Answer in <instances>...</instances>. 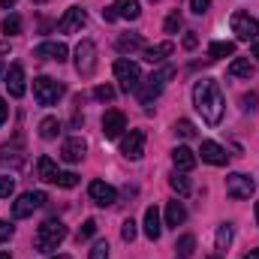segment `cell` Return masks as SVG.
I'll return each mask as SVG.
<instances>
[{
    "mask_svg": "<svg viewBox=\"0 0 259 259\" xmlns=\"http://www.w3.org/2000/svg\"><path fill=\"white\" fill-rule=\"evenodd\" d=\"M193 106L196 112L202 115V121L208 127H217L223 121V112H226V100H223V91L214 78H202L196 81L193 88Z\"/></svg>",
    "mask_w": 259,
    "mask_h": 259,
    "instance_id": "obj_1",
    "label": "cell"
},
{
    "mask_svg": "<svg viewBox=\"0 0 259 259\" xmlns=\"http://www.w3.org/2000/svg\"><path fill=\"white\" fill-rule=\"evenodd\" d=\"M175 75V66H160L157 72H151L148 78H142V84H139V103L145 106V112H151V103L163 94V88L169 84V78Z\"/></svg>",
    "mask_w": 259,
    "mask_h": 259,
    "instance_id": "obj_2",
    "label": "cell"
},
{
    "mask_svg": "<svg viewBox=\"0 0 259 259\" xmlns=\"http://www.w3.org/2000/svg\"><path fill=\"white\" fill-rule=\"evenodd\" d=\"M64 241H66V226H64V220H58V217H49V220L36 229V238H33V244H36L39 253H52V250H58Z\"/></svg>",
    "mask_w": 259,
    "mask_h": 259,
    "instance_id": "obj_3",
    "label": "cell"
},
{
    "mask_svg": "<svg viewBox=\"0 0 259 259\" xmlns=\"http://www.w3.org/2000/svg\"><path fill=\"white\" fill-rule=\"evenodd\" d=\"M64 94H66L64 81H55V78H49V75L33 78V97H36L39 106H55Z\"/></svg>",
    "mask_w": 259,
    "mask_h": 259,
    "instance_id": "obj_4",
    "label": "cell"
},
{
    "mask_svg": "<svg viewBox=\"0 0 259 259\" xmlns=\"http://www.w3.org/2000/svg\"><path fill=\"white\" fill-rule=\"evenodd\" d=\"M75 72L81 78H91L97 72V46L91 39H81L75 46Z\"/></svg>",
    "mask_w": 259,
    "mask_h": 259,
    "instance_id": "obj_5",
    "label": "cell"
},
{
    "mask_svg": "<svg viewBox=\"0 0 259 259\" xmlns=\"http://www.w3.org/2000/svg\"><path fill=\"white\" fill-rule=\"evenodd\" d=\"M49 202V196L42 193V190H27V193L18 196V202H12V217L15 220H24V217H30L36 208H42Z\"/></svg>",
    "mask_w": 259,
    "mask_h": 259,
    "instance_id": "obj_6",
    "label": "cell"
},
{
    "mask_svg": "<svg viewBox=\"0 0 259 259\" xmlns=\"http://www.w3.org/2000/svg\"><path fill=\"white\" fill-rule=\"evenodd\" d=\"M229 24H232V33H235L241 42H250V39L259 36V21L253 15H247V12H232Z\"/></svg>",
    "mask_w": 259,
    "mask_h": 259,
    "instance_id": "obj_7",
    "label": "cell"
},
{
    "mask_svg": "<svg viewBox=\"0 0 259 259\" xmlns=\"http://www.w3.org/2000/svg\"><path fill=\"white\" fill-rule=\"evenodd\" d=\"M115 78L121 81V88H124L127 94L130 91H139V84H142V69H139V64L121 58V61L115 64Z\"/></svg>",
    "mask_w": 259,
    "mask_h": 259,
    "instance_id": "obj_8",
    "label": "cell"
},
{
    "mask_svg": "<svg viewBox=\"0 0 259 259\" xmlns=\"http://www.w3.org/2000/svg\"><path fill=\"white\" fill-rule=\"evenodd\" d=\"M145 142H148V136H145V130H130L127 136L121 139V154L127 157V160H142L145 157Z\"/></svg>",
    "mask_w": 259,
    "mask_h": 259,
    "instance_id": "obj_9",
    "label": "cell"
},
{
    "mask_svg": "<svg viewBox=\"0 0 259 259\" xmlns=\"http://www.w3.org/2000/svg\"><path fill=\"white\" fill-rule=\"evenodd\" d=\"M253 178H247V175H241V172H232L229 178H226V196H232V199H250L253 196Z\"/></svg>",
    "mask_w": 259,
    "mask_h": 259,
    "instance_id": "obj_10",
    "label": "cell"
},
{
    "mask_svg": "<svg viewBox=\"0 0 259 259\" xmlns=\"http://www.w3.org/2000/svg\"><path fill=\"white\" fill-rule=\"evenodd\" d=\"M84 21H88V12L81 6H69L64 15H61V21H58V30L61 33H75V30L84 27Z\"/></svg>",
    "mask_w": 259,
    "mask_h": 259,
    "instance_id": "obj_11",
    "label": "cell"
},
{
    "mask_svg": "<svg viewBox=\"0 0 259 259\" xmlns=\"http://www.w3.org/2000/svg\"><path fill=\"white\" fill-rule=\"evenodd\" d=\"M88 193H91V199H94L100 208H112V205L118 202V190H115L112 184H106V181H91Z\"/></svg>",
    "mask_w": 259,
    "mask_h": 259,
    "instance_id": "obj_12",
    "label": "cell"
},
{
    "mask_svg": "<svg viewBox=\"0 0 259 259\" xmlns=\"http://www.w3.org/2000/svg\"><path fill=\"white\" fill-rule=\"evenodd\" d=\"M6 91H9V97H24V91H27V84H24V66L21 64H12L9 69H6Z\"/></svg>",
    "mask_w": 259,
    "mask_h": 259,
    "instance_id": "obj_13",
    "label": "cell"
},
{
    "mask_svg": "<svg viewBox=\"0 0 259 259\" xmlns=\"http://www.w3.org/2000/svg\"><path fill=\"white\" fill-rule=\"evenodd\" d=\"M66 55H69V49H66L64 42H39L33 49V58H39V61H58V64H64Z\"/></svg>",
    "mask_w": 259,
    "mask_h": 259,
    "instance_id": "obj_14",
    "label": "cell"
},
{
    "mask_svg": "<svg viewBox=\"0 0 259 259\" xmlns=\"http://www.w3.org/2000/svg\"><path fill=\"white\" fill-rule=\"evenodd\" d=\"M124 130H127V118H124V112L112 109V112L103 115V136H106V139H118Z\"/></svg>",
    "mask_w": 259,
    "mask_h": 259,
    "instance_id": "obj_15",
    "label": "cell"
},
{
    "mask_svg": "<svg viewBox=\"0 0 259 259\" xmlns=\"http://www.w3.org/2000/svg\"><path fill=\"white\" fill-rule=\"evenodd\" d=\"M84 151H88V142L81 136H69L64 142V148H61V157H64L66 163H81L84 160Z\"/></svg>",
    "mask_w": 259,
    "mask_h": 259,
    "instance_id": "obj_16",
    "label": "cell"
},
{
    "mask_svg": "<svg viewBox=\"0 0 259 259\" xmlns=\"http://www.w3.org/2000/svg\"><path fill=\"white\" fill-rule=\"evenodd\" d=\"M199 154H202V160H205V163H211V166H226V163H229L226 148H223V145H217V142H202Z\"/></svg>",
    "mask_w": 259,
    "mask_h": 259,
    "instance_id": "obj_17",
    "label": "cell"
},
{
    "mask_svg": "<svg viewBox=\"0 0 259 259\" xmlns=\"http://www.w3.org/2000/svg\"><path fill=\"white\" fill-rule=\"evenodd\" d=\"M172 163H175V172H190L196 166V154L187 145H178V148L172 151Z\"/></svg>",
    "mask_w": 259,
    "mask_h": 259,
    "instance_id": "obj_18",
    "label": "cell"
},
{
    "mask_svg": "<svg viewBox=\"0 0 259 259\" xmlns=\"http://www.w3.org/2000/svg\"><path fill=\"white\" fill-rule=\"evenodd\" d=\"M142 229H145V238H151V241L160 238L163 226H160V211H157V205H151V208L145 211V223H142Z\"/></svg>",
    "mask_w": 259,
    "mask_h": 259,
    "instance_id": "obj_19",
    "label": "cell"
},
{
    "mask_svg": "<svg viewBox=\"0 0 259 259\" xmlns=\"http://www.w3.org/2000/svg\"><path fill=\"white\" fill-rule=\"evenodd\" d=\"M172 52H175V42H169V39H166V42H157V46L145 49L142 55H145V61H148V64H163Z\"/></svg>",
    "mask_w": 259,
    "mask_h": 259,
    "instance_id": "obj_20",
    "label": "cell"
},
{
    "mask_svg": "<svg viewBox=\"0 0 259 259\" xmlns=\"http://www.w3.org/2000/svg\"><path fill=\"white\" fill-rule=\"evenodd\" d=\"M36 172H39V181H46V184H58V178H61V169L55 166L52 157H39L36 160Z\"/></svg>",
    "mask_w": 259,
    "mask_h": 259,
    "instance_id": "obj_21",
    "label": "cell"
},
{
    "mask_svg": "<svg viewBox=\"0 0 259 259\" xmlns=\"http://www.w3.org/2000/svg\"><path fill=\"white\" fill-rule=\"evenodd\" d=\"M21 163H24V154H21V145H18V142L0 148V166H12V169H18Z\"/></svg>",
    "mask_w": 259,
    "mask_h": 259,
    "instance_id": "obj_22",
    "label": "cell"
},
{
    "mask_svg": "<svg viewBox=\"0 0 259 259\" xmlns=\"http://www.w3.org/2000/svg\"><path fill=\"white\" fill-rule=\"evenodd\" d=\"M118 52H121V55L145 52V39H142L139 33H124V36H118Z\"/></svg>",
    "mask_w": 259,
    "mask_h": 259,
    "instance_id": "obj_23",
    "label": "cell"
},
{
    "mask_svg": "<svg viewBox=\"0 0 259 259\" xmlns=\"http://www.w3.org/2000/svg\"><path fill=\"white\" fill-rule=\"evenodd\" d=\"M115 15L118 18H127V21H136L139 18V12H142V6H139V0H115Z\"/></svg>",
    "mask_w": 259,
    "mask_h": 259,
    "instance_id": "obj_24",
    "label": "cell"
},
{
    "mask_svg": "<svg viewBox=\"0 0 259 259\" xmlns=\"http://www.w3.org/2000/svg\"><path fill=\"white\" fill-rule=\"evenodd\" d=\"M184 220H187V211H184V205H181V202H169V205H166V226L178 229Z\"/></svg>",
    "mask_w": 259,
    "mask_h": 259,
    "instance_id": "obj_25",
    "label": "cell"
},
{
    "mask_svg": "<svg viewBox=\"0 0 259 259\" xmlns=\"http://www.w3.org/2000/svg\"><path fill=\"white\" fill-rule=\"evenodd\" d=\"M229 75H232V78H253V64H250L247 58H235V61L229 64Z\"/></svg>",
    "mask_w": 259,
    "mask_h": 259,
    "instance_id": "obj_26",
    "label": "cell"
},
{
    "mask_svg": "<svg viewBox=\"0 0 259 259\" xmlns=\"http://www.w3.org/2000/svg\"><path fill=\"white\" fill-rule=\"evenodd\" d=\"M39 136H42L46 142L58 139V136H61V121H58V118H42V121H39Z\"/></svg>",
    "mask_w": 259,
    "mask_h": 259,
    "instance_id": "obj_27",
    "label": "cell"
},
{
    "mask_svg": "<svg viewBox=\"0 0 259 259\" xmlns=\"http://www.w3.org/2000/svg\"><path fill=\"white\" fill-rule=\"evenodd\" d=\"M229 244H232V226H229V223H220V226H217V238H214V247L223 253V250H229Z\"/></svg>",
    "mask_w": 259,
    "mask_h": 259,
    "instance_id": "obj_28",
    "label": "cell"
},
{
    "mask_svg": "<svg viewBox=\"0 0 259 259\" xmlns=\"http://www.w3.org/2000/svg\"><path fill=\"white\" fill-rule=\"evenodd\" d=\"M229 55H235V42H211V49H208V61L229 58Z\"/></svg>",
    "mask_w": 259,
    "mask_h": 259,
    "instance_id": "obj_29",
    "label": "cell"
},
{
    "mask_svg": "<svg viewBox=\"0 0 259 259\" xmlns=\"http://www.w3.org/2000/svg\"><path fill=\"white\" fill-rule=\"evenodd\" d=\"M169 187H172L178 196H190V190H193V187H190V181L184 178V172H172V178H169Z\"/></svg>",
    "mask_w": 259,
    "mask_h": 259,
    "instance_id": "obj_30",
    "label": "cell"
},
{
    "mask_svg": "<svg viewBox=\"0 0 259 259\" xmlns=\"http://www.w3.org/2000/svg\"><path fill=\"white\" fill-rule=\"evenodd\" d=\"M175 250H178V256H190V253H193L196 250V238L193 235H181V238H178V247H175Z\"/></svg>",
    "mask_w": 259,
    "mask_h": 259,
    "instance_id": "obj_31",
    "label": "cell"
},
{
    "mask_svg": "<svg viewBox=\"0 0 259 259\" xmlns=\"http://www.w3.org/2000/svg\"><path fill=\"white\" fill-rule=\"evenodd\" d=\"M3 33L6 36H18L21 33V18L18 15H6L3 18Z\"/></svg>",
    "mask_w": 259,
    "mask_h": 259,
    "instance_id": "obj_32",
    "label": "cell"
},
{
    "mask_svg": "<svg viewBox=\"0 0 259 259\" xmlns=\"http://www.w3.org/2000/svg\"><path fill=\"white\" fill-rule=\"evenodd\" d=\"M94 97H97L100 103H112V100H115V88H112V84H100V88H94Z\"/></svg>",
    "mask_w": 259,
    "mask_h": 259,
    "instance_id": "obj_33",
    "label": "cell"
},
{
    "mask_svg": "<svg viewBox=\"0 0 259 259\" xmlns=\"http://www.w3.org/2000/svg\"><path fill=\"white\" fill-rule=\"evenodd\" d=\"M94 235H97V220H84L81 229H78V241H88V238H94Z\"/></svg>",
    "mask_w": 259,
    "mask_h": 259,
    "instance_id": "obj_34",
    "label": "cell"
},
{
    "mask_svg": "<svg viewBox=\"0 0 259 259\" xmlns=\"http://www.w3.org/2000/svg\"><path fill=\"white\" fill-rule=\"evenodd\" d=\"M175 133H178L181 139H193V136H196L193 124H190V121H184V118H181V121H175Z\"/></svg>",
    "mask_w": 259,
    "mask_h": 259,
    "instance_id": "obj_35",
    "label": "cell"
},
{
    "mask_svg": "<svg viewBox=\"0 0 259 259\" xmlns=\"http://www.w3.org/2000/svg\"><path fill=\"white\" fill-rule=\"evenodd\" d=\"M88 259H109V241H97L91 247V256Z\"/></svg>",
    "mask_w": 259,
    "mask_h": 259,
    "instance_id": "obj_36",
    "label": "cell"
},
{
    "mask_svg": "<svg viewBox=\"0 0 259 259\" xmlns=\"http://www.w3.org/2000/svg\"><path fill=\"white\" fill-rule=\"evenodd\" d=\"M15 193V178H0V199H9V196Z\"/></svg>",
    "mask_w": 259,
    "mask_h": 259,
    "instance_id": "obj_37",
    "label": "cell"
},
{
    "mask_svg": "<svg viewBox=\"0 0 259 259\" xmlns=\"http://www.w3.org/2000/svg\"><path fill=\"white\" fill-rule=\"evenodd\" d=\"M136 232H139V229H136V220H124V226H121V238H124L127 244L136 238Z\"/></svg>",
    "mask_w": 259,
    "mask_h": 259,
    "instance_id": "obj_38",
    "label": "cell"
},
{
    "mask_svg": "<svg viewBox=\"0 0 259 259\" xmlns=\"http://www.w3.org/2000/svg\"><path fill=\"white\" fill-rule=\"evenodd\" d=\"M75 184H78V175H75V172H61L58 187H66V190H69V187H75Z\"/></svg>",
    "mask_w": 259,
    "mask_h": 259,
    "instance_id": "obj_39",
    "label": "cell"
},
{
    "mask_svg": "<svg viewBox=\"0 0 259 259\" xmlns=\"http://www.w3.org/2000/svg\"><path fill=\"white\" fill-rule=\"evenodd\" d=\"M181 27V15L178 12H169V18H166V33H175Z\"/></svg>",
    "mask_w": 259,
    "mask_h": 259,
    "instance_id": "obj_40",
    "label": "cell"
},
{
    "mask_svg": "<svg viewBox=\"0 0 259 259\" xmlns=\"http://www.w3.org/2000/svg\"><path fill=\"white\" fill-rule=\"evenodd\" d=\"M190 9H193L196 15H205L211 9V0H190Z\"/></svg>",
    "mask_w": 259,
    "mask_h": 259,
    "instance_id": "obj_41",
    "label": "cell"
},
{
    "mask_svg": "<svg viewBox=\"0 0 259 259\" xmlns=\"http://www.w3.org/2000/svg\"><path fill=\"white\" fill-rule=\"evenodd\" d=\"M12 232H15V229H12V223H6V220H0V244H6V241L12 238Z\"/></svg>",
    "mask_w": 259,
    "mask_h": 259,
    "instance_id": "obj_42",
    "label": "cell"
},
{
    "mask_svg": "<svg viewBox=\"0 0 259 259\" xmlns=\"http://www.w3.org/2000/svg\"><path fill=\"white\" fill-rule=\"evenodd\" d=\"M241 103H244V112H256L259 97H256V94H244V100H241Z\"/></svg>",
    "mask_w": 259,
    "mask_h": 259,
    "instance_id": "obj_43",
    "label": "cell"
},
{
    "mask_svg": "<svg viewBox=\"0 0 259 259\" xmlns=\"http://www.w3.org/2000/svg\"><path fill=\"white\" fill-rule=\"evenodd\" d=\"M199 46V36H196V30H187V36H184V49H196Z\"/></svg>",
    "mask_w": 259,
    "mask_h": 259,
    "instance_id": "obj_44",
    "label": "cell"
},
{
    "mask_svg": "<svg viewBox=\"0 0 259 259\" xmlns=\"http://www.w3.org/2000/svg\"><path fill=\"white\" fill-rule=\"evenodd\" d=\"M6 118H9V106L0 100V127H3V121H6Z\"/></svg>",
    "mask_w": 259,
    "mask_h": 259,
    "instance_id": "obj_45",
    "label": "cell"
},
{
    "mask_svg": "<svg viewBox=\"0 0 259 259\" xmlns=\"http://www.w3.org/2000/svg\"><path fill=\"white\" fill-rule=\"evenodd\" d=\"M103 18H106V21H115V18H118V15H115V9H112V6H109V9H103Z\"/></svg>",
    "mask_w": 259,
    "mask_h": 259,
    "instance_id": "obj_46",
    "label": "cell"
},
{
    "mask_svg": "<svg viewBox=\"0 0 259 259\" xmlns=\"http://www.w3.org/2000/svg\"><path fill=\"white\" fill-rule=\"evenodd\" d=\"M0 6H3V9H12V6H15V0H0Z\"/></svg>",
    "mask_w": 259,
    "mask_h": 259,
    "instance_id": "obj_47",
    "label": "cell"
},
{
    "mask_svg": "<svg viewBox=\"0 0 259 259\" xmlns=\"http://www.w3.org/2000/svg\"><path fill=\"white\" fill-rule=\"evenodd\" d=\"M244 259H259V247H256V250H250V253H247Z\"/></svg>",
    "mask_w": 259,
    "mask_h": 259,
    "instance_id": "obj_48",
    "label": "cell"
},
{
    "mask_svg": "<svg viewBox=\"0 0 259 259\" xmlns=\"http://www.w3.org/2000/svg\"><path fill=\"white\" fill-rule=\"evenodd\" d=\"M0 259H12V256H9V253H6V250H0Z\"/></svg>",
    "mask_w": 259,
    "mask_h": 259,
    "instance_id": "obj_49",
    "label": "cell"
},
{
    "mask_svg": "<svg viewBox=\"0 0 259 259\" xmlns=\"http://www.w3.org/2000/svg\"><path fill=\"white\" fill-rule=\"evenodd\" d=\"M253 58H259V42L253 46Z\"/></svg>",
    "mask_w": 259,
    "mask_h": 259,
    "instance_id": "obj_50",
    "label": "cell"
},
{
    "mask_svg": "<svg viewBox=\"0 0 259 259\" xmlns=\"http://www.w3.org/2000/svg\"><path fill=\"white\" fill-rule=\"evenodd\" d=\"M3 72H6V66H3V64H0V75H3Z\"/></svg>",
    "mask_w": 259,
    "mask_h": 259,
    "instance_id": "obj_51",
    "label": "cell"
},
{
    "mask_svg": "<svg viewBox=\"0 0 259 259\" xmlns=\"http://www.w3.org/2000/svg\"><path fill=\"white\" fill-rule=\"evenodd\" d=\"M256 223H259V202H256Z\"/></svg>",
    "mask_w": 259,
    "mask_h": 259,
    "instance_id": "obj_52",
    "label": "cell"
},
{
    "mask_svg": "<svg viewBox=\"0 0 259 259\" xmlns=\"http://www.w3.org/2000/svg\"><path fill=\"white\" fill-rule=\"evenodd\" d=\"M33 3H49V0H33Z\"/></svg>",
    "mask_w": 259,
    "mask_h": 259,
    "instance_id": "obj_53",
    "label": "cell"
},
{
    "mask_svg": "<svg viewBox=\"0 0 259 259\" xmlns=\"http://www.w3.org/2000/svg\"><path fill=\"white\" fill-rule=\"evenodd\" d=\"M52 259H69V256H52Z\"/></svg>",
    "mask_w": 259,
    "mask_h": 259,
    "instance_id": "obj_54",
    "label": "cell"
},
{
    "mask_svg": "<svg viewBox=\"0 0 259 259\" xmlns=\"http://www.w3.org/2000/svg\"><path fill=\"white\" fill-rule=\"evenodd\" d=\"M211 259H217V256H211Z\"/></svg>",
    "mask_w": 259,
    "mask_h": 259,
    "instance_id": "obj_55",
    "label": "cell"
},
{
    "mask_svg": "<svg viewBox=\"0 0 259 259\" xmlns=\"http://www.w3.org/2000/svg\"><path fill=\"white\" fill-rule=\"evenodd\" d=\"M178 259H184V256H178Z\"/></svg>",
    "mask_w": 259,
    "mask_h": 259,
    "instance_id": "obj_56",
    "label": "cell"
}]
</instances>
